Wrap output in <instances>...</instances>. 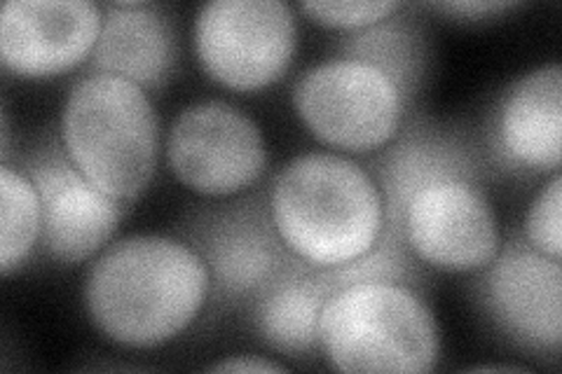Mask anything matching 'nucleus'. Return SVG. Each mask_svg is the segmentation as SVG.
Returning <instances> with one entry per match:
<instances>
[{"label": "nucleus", "instance_id": "obj_1", "mask_svg": "<svg viewBox=\"0 0 562 374\" xmlns=\"http://www.w3.org/2000/svg\"><path fill=\"white\" fill-rule=\"evenodd\" d=\"M209 302V272L179 237L132 235L90 262L82 305L92 326L120 347L155 349L186 332Z\"/></svg>", "mask_w": 562, "mask_h": 374}, {"label": "nucleus", "instance_id": "obj_2", "mask_svg": "<svg viewBox=\"0 0 562 374\" xmlns=\"http://www.w3.org/2000/svg\"><path fill=\"white\" fill-rule=\"evenodd\" d=\"M270 208L291 253L319 270L363 256L384 227L373 175L338 152L293 157L270 183Z\"/></svg>", "mask_w": 562, "mask_h": 374}, {"label": "nucleus", "instance_id": "obj_3", "mask_svg": "<svg viewBox=\"0 0 562 374\" xmlns=\"http://www.w3.org/2000/svg\"><path fill=\"white\" fill-rule=\"evenodd\" d=\"M61 144L90 181L132 206L150 185L160 159V115L144 87L87 73L64 101Z\"/></svg>", "mask_w": 562, "mask_h": 374}, {"label": "nucleus", "instance_id": "obj_4", "mask_svg": "<svg viewBox=\"0 0 562 374\" xmlns=\"http://www.w3.org/2000/svg\"><path fill=\"white\" fill-rule=\"evenodd\" d=\"M319 353L338 372L425 374L441 361V330L425 295L398 283H357L322 309Z\"/></svg>", "mask_w": 562, "mask_h": 374}, {"label": "nucleus", "instance_id": "obj_5", "mask_svg": "<svg viewBox=\"0 0 562 374\" xmlns=\"http://www.w3.org/2000/svg\"><path fill=\"white\" fill-rule=\"evenodd\" d=\"M173 237L188 243L204 262L209 305L214 311L246 309L297 260L277 231L270 185L188 211Z\"/></svg>", "mask_w": 562, "mask_h": 374}, {"label": "nucleus", "instance_id": "obj_6", "mask_svg": "<svg viewBox=\"0 0 562 374\" xmlns=\"http://www.w3.org/2000/svg\"><path fill=\"white\" fill-rule=\"evenodd\" d=\"M293 109L314 138L351 155L384 148L411 115L398 89L378 68L338 57L297 78Z\"/></svg>", "mask_w": 562, "mask_h": 374}, {"label": "nucleus", "instance_id": "obj_7", "mask_svg": "<svg viewBox=\"0 0 562 374\" xmlns=\"http://www.w3.org/2000/svg\"><path fill=\"white\" fill-rule=\"evenodd\" d=\"M295 47V12L284 0H211L198 10V59L211 80L235 92L284 78Z\"/></svg>", "mask_w": 562, "mask_h": 374}, {"label": "nucleus", "instance_id": "obj_8", "mask_svg": "<svg viewBox=\"0 0 562 374\" xmlns=\"http://www.w3.org/2000/svg\"><path fill=\"white\" fill-rule=\"evenodd\" d=\"M176 181L211 200L249 192L268 171V144L256 120L225 101L190 103L167 136Z\"/></svg>", "mask_w": 562, "mask_h": 374}, {"label": "nucleus", "instance_id": "obj_9", "mask_svg": "<svg viewBox=\"0 0 562 374\" xmlns=\"http://www.w3.org/2000/svg\"><path fill=\"white\" fill-rule=\"evenodd\" d=\"M473 283L479 307L504 340L537 359L562 347V267L514 231Z\"/></svg>", "mask_w": 562, "mask_h": 374}, {"label": "nucleus", "instance_id": "obj_10", "mask_svg": "<svg viewBox=\"0 0 562 374\" xmlns=\"http://www.w3.org/2000/svg\"><path fill=\"white\" fill-rule=\"evenodd\" d=\"M361 165L382 194V231L396 237H403V213L417 192L450 181L485 188L495 178L481 138L427 115H408L390 144Z\"/></svg>", "mask_w": 562, "mask_h": 374}, {"label": "nucleus", "instance_id": "obj_11", "mask_svg": "<svg viewBox=\"0 0 562 374\" xmlns=\"http://www.w3.org/2000/svg\"><path fill=\"white\" fill-rule=\"evenodd\" d=\"M20 169L38 190L43 206V251L59 264H80L111 243L127 206L101 192L68 157L61 136L47 134Z\"/></svg>", "mask_w": 562, "mask_h": 374}, {"label": "nucleus", "instance_id": "obj_12", "mask_svg": "<svg viewBox=\"0 0 562 374\" xmlns=\"http://www.w3.org/2000/svg\"><path fill=\"white\" fill-rule=\"evenodd\" d=\"M492 171L532 178L555 173L562 152V66L543 64L508 84L481 136Z\"/></svg>", "mask_w": 562, "mask_h": 374}, {"label": "nucleus", "instance_id": "obj_13", "mask_svg": "<svg viewBox=\"0 0 562 374\" xmlns=\"http://www.w3.org/2000/svg\"><path fill=\"white\" fill-rule=\"evenodd\" d=\"M403 237L419 262L441 272H479L502 248L499 220L483 188L462 181L417 192Z\"/></svg>", "mask_w": 562, "mask_h": 374}, {"label": "nucleus", "instance_id": "obj_14", "mask_svg": "<svg viewBox=\"0 0 562 374\" xmlns=\"http://www.w3.org/2000/svg\"><path fill=\"white\" fill-rule=\"evenodd\" d=\"M103 8L90 0H8L0 12V61L14 76L43 80L90 59Z\"/></svg>", "mask_w": 562, "mask_h": 374}, {"label": "nucleus", "instance_id": "obj_15", "mask_svg": "<svg viewBox=\"0 0 562 374\" xmlns=\"http://www.w3.org/2000/svg\"><path fill=\"white\" fill-rule=\"evenodd\" d=\"M101 8V33L85 64L87 70L125 78L146 92L162 89L179 64V38L167 10L144 0Z\"/></svg>", "mask_w": 562, "mask_h": 374}, {"label": "nucleus", "instance_id": "obj_16", "mask_svg": "<svg viewBox=\"0 0 562 374\" xmlns=\"http://www.w3.org/2000/svg\"><path fill=\"white\" fill-rule=\"evenodd\" d=\"M328 297L319 267L297 258L246 311L262 344L289 359H312L319 353V318Z\"/></svg>", "mask_w": 562, "mask_h": 374}, {"label": "nucleus", "instance_id": "obj_17", "mask_svg": "<svg viewBox=\"0 0 562 374\" xmlns=\"http://www.w3.org/2000/svg\"><path fill=\"white\" fill-rule=\"evenodd\" d=\"M403 5L386 20L345 33L336 45L338 59L361 61L392 80L413 113V103L429 73V41L422 24Z\"/></svg>", "mask_w": 562, "mask_h": 374}, {"label": "nucleus", "instance_id": "obj_18", "mask_svg": "<svg viewBox=\"0 0 562 374\" xmlns=\"http://www.w3.org/2000/svg\"><path fill=\"white\" fill-rule=\"evenodd\" d=\"M43 235V206L31 178L3 162L0 167V272L10 276L29 260Z\"/></svg>", "mask_w": 562, "mask_h": 374}, {"label": "nucleus", "instance_id": "obj_19", "mask_svg": "<svg viewBox=\"0 0 562 374\" xmlns=\"http://www.w3.org/2000/svg\"><path fill=\"white\" fill-rule=\"evenodd\" d=\"M330 295L357 283H398L425 295L427 274L403 237L382 231L378 241L359 258L340 267L319 270Z\"/></svg>", "mask_w": 562, "mask_h": 374}, {"label": "nucleus", "instance_id": "obj_20", "mask_svg": "<svg viewBox=\"0 0 562 374\" xmlns=\"http://www.w3.org/2000/svg\"><path fill=\"white\" fill-rule=\"evenodd\" d=\"M527 243L551 260L562 258V178L555 171L530 204L525 218Z\"/></svg>", "mask_w": 562, "mask_h": 374}, {"label": "nucleus", "instance_id": "obj_21", "mask_svg": "<svg viewBox=\"0 0 562 374\" xmlns=\"http://www.w3.org/2000/svg\"><path fill=\"white\" fill-rule=\"evenodd\" d=\"M398 0H305L301 10L312 22L328 29L359 31L398 12Z\"/></svg>", "mask_w": 562, "mask_h": 374}, {"label": "nucleus", "instance_id": "obj_22", "mask_svg": "<svg viewBox=\"0 0 562 374\" xmlns=\"http://www.w3.org/2000/svg\"><path fill=\"white\" fill-rule=\"evenodd\" d=\"M520 5L522 3H518V0H450V3H431L429 8L436 12L457 16V20L479 22V20H492V16L516 10Z\"/></svg>", "mask_w": 562, "mask_h": 374}, {"label": "nucleus", "instance_id": "obj_23", "mask_svg": "<svg viewBox=\"0 0 562 374\" xmlns=\"http://www.w3.org/2000/svg\"><path fill=\"white\" fill-rule=\"evenodd\" d=\"M209 370L211 372H284L286 367L281 363L260 359V355H233V359L209 365Z\"/></svg>", "mask_w": 562, "mask_h": 374}]
</instances>
